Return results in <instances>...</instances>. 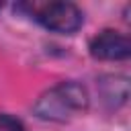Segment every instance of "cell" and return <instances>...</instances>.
Segmentation results:
<instances>
[{
	"label": "cell",
	"instance_id": "3957f363",
	"mask_svg": "<svg viewBox=\"0 0 131 131\" xmlns=\"http://www.w3.org/2000/svg\"><path fill=\"white\" fill-rule=\"evenodd\" d=\"M90 55L104 61H119L131 55V43L125 35L117 31H102L90 41Z\"/></svg>",
	"mask_w": 131,
	"mask_h": 131
},
{
	"label": "cell",
	"instance_id": "6da1fadb",
	"mask_svg": "<svg viewBox=\"0 0 131 131\" xmlns=\"http://www.w3.org/2000/svg\"><path fill=\"white\" fill-rule=\"evenodd\" d=\"M88 108V92L76 82H61L47 90L35 104V115L47 121H66Z\"/></svg>",
	"mask_w": 131,
	"mask_h": 131
},
{
	"label": "cell",
	"instance_id": "277c9868",
	"mask_svg": "<svg viewBox=\"0 0 131 131\" xmlns=\"http://www.w3.org/2000/svg\"><path fill=\"white\" fill-rule=\"evenodd\" d=\"M0 131H25L23 123L10 115H0Z\"/></svg>",
	"mask_w": 131,
	"mask_h": 131
},
{
	"label": "cell",
	"instance_id": "7a4b0ae2",
	"mask_svg": "<svg viewBox=\"0 0 131 131\" xmlns=\"http://www.w3.org/2000/svg\"><path fill=\"white\" fill-rule=\"evenodd\" d=\"M33 14L35 18L49 31L53 33H76L82 27V12L76 4L72 2H45V4H37L33 6Z\"/></svg>",
	"mask_w": 131,
	"mask_h": 131
}]
</instances>
